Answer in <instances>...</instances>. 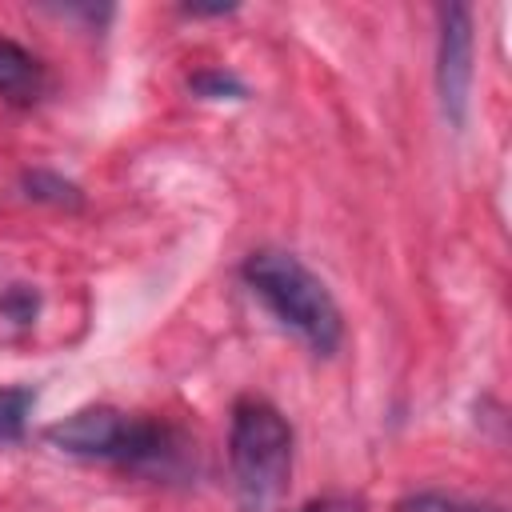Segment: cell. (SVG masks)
I'll use <instances>...</instances> for the list:
<instances>
[{
	"mask_svg": "<svg viewBox=\"0 0 512 512\" xmlns=\"http://www.w3.org/2000/svg\"><path fill=\"white\" fill-rule=\"evenodd\" d=\"M228 464L240 512H280L292 484V424L260 396H244L232 408Z\"/></svg>",
	"mask_w": 512,
	"mask_h": 512,
	"instance_id": "obj_1",
	"label": "cell"
},
{
	"mask_svg": "<svg viewBox=\"0 0 512 512\" xmlns=\"http://www.w3.org/2000/svg\"><path fill=\"white\" fill-rule=\"evenodd\" d=\"M244 280L248 288L268 304V312L292 328L312 352L328 356L336 352L344 336L340 304L332 300L328 284L292 252L280 248H260L244 260Z\"/></svg>",
	"mask_w": 512,
	"mask_h": 512,
	"instance_id": "obj_2",
	"label": "cell"
},
{
	"mask_svg": "<svg viewBox=\"0 0 512 512\" xmlns=\"http://www.w3.org/2000/svg\"><path fill=\"white\" fill-rule=\"evenodd\" d=\"M48 444L80 460H104V464H124V468H156L176 452L172 432L164 424L128 416L108 404L64 416L60 424L48 428Z\"/></svg>",
	"mask_w": 512,
	"mask_h": 512,
	"instance_id": "obj_3",
	"label": "cell"
},
{
	"mask_svg": "<svg viewBox=\"0 0 512 512\" xmlns=\"http://www.w3.org/2000/svg\"><path fill=\"white\" fill-rule=\"evenodd\" d=\"M436 84H440V104L448 124L460 128L468 116V92H472V12L464 4L440 8Z\"/></svg>",
	"mask_w": 512,
	"mask_h": 512,
	"instance_id": "obj_4",
	"label": "cell"
},
{
	"mask_svg": "<svg viewBox=\"0 0 512 512\" xmlns=\"http://www.w3.org/2000/svg\"><path fill=\"white\" fill-rule=\"evenodd\" d=\"M44 92V68L16 40L0 36V96L12 104H32Z\"/></svg>",
	"mask_w": 512,
	"mask_h": 512,
	"instance_id": "obj_5",
	"label": "cell"
},
{
	"mask_svg": "<svg viewBox=\"0 0 512 512\" xmlns=\"http://www.w3.org/2000/svg\"><path fill=\"white\" fill-rule=\"evenodd\" d=\"M36 312H40V296L28 284H12L0 296V336H8V340L24 336L36 324Z\"/></svg>",
	"mask_w": 512,
	"mask_h": 512,
	"instance_id": "obj_6",
	"label": "cell"
},
{
	"mask_svg": "<svg viewBox=\"0 0 512 512\" xmlns=\"http://www.w3.org/2000/svg\"><path fill=\"white\" fill-rule=\"evenodd\" d=\"M24 196L44 200V204H60V208H76L80 204V188L56 172H24Z\"/></svg>",
	"mask_w": 512,
	"mask_h": 512,
	"instance_id": "obj_7",
	"label": "cell"
},
{
	"mask_svg": "<svg viewBox=\"0 0 512 512\" xmlns=\"http://www.w3.org/2000/svg\"><path fill=\"white\" fill-rule=\"evenodd\" d=\"M36 404L32 388H0V440H20L28 412Z\"/></svg>",
	"mask_w": 512,
	"mask_h": 512,
	"instance_id": "obj_8",
	"label": "cell"
},
{
	"mask_svg": "<svg viewBox=\"0 0 512 512\" xmlns=\"http://www.w3.org/2000/svg\"><path fill=\"white\" fill-rule=\"evenodd\" d=\"M400 512H500V508H488V504H468V500L440 496V492H420V496H408V500L400 504Z\"/></svg>",
	"mask_w": 512,
	"mask_h": 512,
	"instance_id": "obj_9",
	"label": "cell"
},
{
	"mask_svg": "<svg viewBox=\"0 0 512 512\" xmlns=\"http://www.w3.org/2000/svg\"><path fill=\"white\" fill-rule=\"evenodd\" d=\"M192 92L204 100H244V84L232 72H200L192 76Z\"/></svg>",
	"mask_w": 512,
	"mask_h": 512,
	"instance_id": "obj_10",
	"label": "cell"
},
{
	"mask_svg": "<svg viewBox=\"0 0 512 512\" xmlns=\"http://www.w3.org/2000/svg\"><path fill=\"white\" fill-rule=\"evenodd\" d=\"M304 512H364V508L352 504V500H344V496H324V500H312Z\"/></svg>",
	"mask_w": 512,
	"mask_h": 512,
	"instance_id": "obj_11",
	"label": "cell"
}]
</instances>
